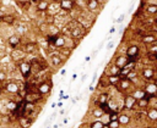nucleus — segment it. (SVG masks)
I'll return each instance as SVG.
<instances>
[{"label": "nucleus", "mask_w": 157, "mask_h": 128, "mask_svg": "<svg viewBox=\"0 0 157 128\" xmlns=\"http://www.w3.org/2000/svg\"><path fill=\"white\" fill-rule=\"evenodd\" d=\"M6 82V72L0 69V83H5Z\"/></svg>", "instance_id": "37"}, {"label": "nucleus", "mask_w": 157, "mask_h": 128, "mask_svg": "<svg viewBox=\"0 0 157 128\" xmlns=\"http://www.w3.org/2000/svg\"><path fill=\"white\" fill-rule=\"evenodd\" d=\"M120 79H121L120 76H113V74L108 76V82H109V84H112V85H118L119 82H120Z\"/></svg>", "instance_id": "28"}, {"label": "nucleus", "mask_w": 157, "mask_h": 128, "mask_svg": "<svg viewBox=\"0 0 157 128\" xmlns=\"http://www.w3.org/2000/svg\"><path fill=\"white\" fill-rule=\"evenodd\" d=\"M53 45H54V48H55V49H61V48H65V46H66V38H65V35L59 34V35L56 37V39L54 40Z\"/></svg>", "instance_id": "12"}, {"label": "nucleus", "mask_w": 157, "mask_h": 128, "mask_svg": "<svg viewBox=\"0 0 157 128\" xmlns=\"http://www.w3.org/2000/svg\"><path fill=\"white\" fill-rule=\"evenodd\" d=\"M152 128H157V127H152Z\"/></svg>", "instance_id": "50"}, {"label": "nucleus", "mask_w": 157, "mask_h": 128, "mask_svg": "<svg viewBox=\"0 0 157 128\" xmlns=\"http://www.w3.org/2000/svg\"><path fill=\"white\" fill-rule=\"evenodd\" d=\"M153 22H155V23H156V24H157V16H156V18H155V20H153Z\"/></svg>", "instance_id": "48"}, {"label": "nucleus", "mask_w": 157, "mask_h": 128, "mask_svg": "<svg viewBox=\"0 0 157 128\" xmlns=\"http://www.w3.org/2000/svg\"><path fill=\"white\" fill-rule=\"evenodd\" d=\"M5 107H6V110H9L10 112L15 111V108L17 107V101H15V100H7V101L5 102Z\"/></svg>", "instance_id": "27"}, {"label": "nucleus", "mask_w": 157, "mask_h": 128, "mask_svg": "<svg viewBox=\"0 0 157 128\" xmlns=\"http://www.w3.org/2000/svg\"><path fill=\"white\" fill-rule=\"evenodd\" d=\"M136 104H137V100L132 96V94H131V95H126V96L124 98V107H125L126 110H132Z\"/></svg>", "instance_id": "8"}, {"label": "nucleus", "mask_w": 157, "mask_h": 128, "mask_svg": "<svg viewBox=\"0 0 157 128\" xmlns=\"http://www.w3.org/2000/svg\"><path fill=\"white\" fill-rule=\"evenodd\" d=\"M108 102V94L107 93H102L98 95V99H97V104L101 105V104H105Z\"/></svg>", "instance_id": "31"}, {"label": "nucleus", "mask_w": 157, "mask_h": 128, "mask_svg": "<svg viewBox=\"0 0 157 128\" xmlns=\"http://www.w3.org/2000/svg\"><path fill=\"white\" fill-rule=\"evenodd\" d=\"M23 99L26 102H33V104H37L39 100L43 99V95L38 91H29V93H25L23 95Z\"/></svg>", "instance_id": "3"}, {"label": "nucleus", "mask_w": 157, "mask_h": 128, "mask_svg": "<svg viewBox=\"0 0 157 128\" xmlns=\"http://www.w3.org/2000/svg\"><path fill=\"white\" fill-rule=\"evenodd\" d=\"M16 30L20 33V35H22V34H25L26 28L23 27V24H18V26H16Z\"/></svg>", "instance_id": "36"}, {"label": "nucleus", "mask_w": 157, "mask_h": 128, "mask_svg": "<svg viewBox=\"0 0 157 128\" xmlns=\"http://www.w3.org/2000/svg\"><path fill=\"white\" fill-rule=\"evenodd\" d=\"M129 61H130V59H129L126 55H119V56H117V59L114 60V63H115L118 67L123 68V67H125V66L128 65Z\"/></svg>", "instance_id": "13"}, {"label": "nucleus", "mask_w": 157, "mask_h": 128, "mask_svg": "<svg viewBox=\"0 0 157 128\" xmlns=\"http://www.w3.org/2000/svg\"><path fill=\"white\" fill-rule=\"evenodd\" d=\"M141 74H142V77H144L145 79L150 80V79H153V78H155L156 71H155L153 68H144V69L141 71Z\"/></svg>", "instance_id": "16"}, {"label": "nucleus", "mask_w": 157, "mask_h": 128, "mask_svg": "<svg viewBox=\"0 0 157 128\" xmlns=\"http://www.w3.org/2000/svg\"><path fill=\"white\" fill-rule=\"evenodd\" d=\"M58 106H59V107H61V106H63V102H61V101H59V102H58Z\"/></svg>", "instance_id": "44"}, {"label": "nucleus", "mask_w": 157, "mask_h": 128, "mask_svg": "<svg viewBox=\"0 0 157 128\" xmlns=\"http://www.w3.org/2000/svg\"><path fill=\"white\" fill-rule=\"evenodd\" d=\"M137 76H139L137 71H135V69H131V71H130V73L128 74V77H126V78H129L130 80H132V79H135Z\"/></svg>", "instance_id": "33"}, {"label": "nucleus", "mask_w": 157, "mask_h": 128, "mask_svg": "<svg viewBox=\"0 0 157 128\" xmlns=\"http://www.w3.org/2000/svg\"><path fill=\"white\" fill-rule=\"evenodd\" d=\"M17 68L21 73V76L27 79L31 73H32V62H28V61H25V60H21L17 62Z\"/></svg>", "instance_id": "1"}, {"label": "nucleus", "mask_w": 157, "mask_h": 128, "mask_svg": "<svg viewBox=\"0 0 157 128\" xmlns=\"http://www.w3.org/2000/svg\"><path fill=\"white\" fill-rule=\"evenodd\" d=\"M85 35H86V28L83 26H81V24H78L77 27H75L71 30V34H70V37L72 39H75V40H81Z\"/></svg>", "instance_id": "4"}, {"label": "nucleus", "mask_w": 157, "mask_h": 128, "mask_svg": "<svg viewBox=\"0 0 157 128\" xmlns=\"http://www.w3.org/2000/svg\"><path fill=\"white\" fill-rule=\"evenodd\" d=\"M37 50V45H36V43H26L25 44V46H23V51L26 52V54H33L34 51Z\"/></svg>", "instance_id": "20"}, {"label": "nucleus", "mask_w": 157, "mask_h": 128, "mask_svg": "<svg viewBox=\"0 0 157 128\" xmlns=\"http://www.w3.org/2000/svg\"><path fill=\"white\" fill-rule=\"evenodd\" d=\"M103 128H110V126H109V124H104Z\"/></svg>", "instance_id": "45"}, {"label": "nucleus", "mask_w": 157, "mask_h": 128, "mask_svg": "<svg viewBox=\"0 0 157 128\" xmlns=\"http://www.w3.org/2000/svg\"><path fill=\"white\" fill-rule=\"evenodd\" d=\"M50 90H52V83H50V82H48V80H42V82L38 83L37 91L40 93L43 96L47 95V94H49Z\"/></svg>", "instance_id": "6"}, {"label": "nucleus", "mask_w": 157, "mask_h": 128, "mask_svg": "<svg viewBox=\"0 0 157 128\" xmlns=\"http://www.w3.org/2000/svg\"><path fill=\"white\" fill-rule=\"evenodd\" d=\"M120 67H118L115 63H113V65H110L109 66V69H108V76H110V74H113V76H119L120 74Z\"/></svg>", "instance_id": "22"}, {"label": "nucleus", "mask_w": 157, "mask_h": 128, "mask_svg": "<svg viewBox=\"0 0 157 128\" xmlns=\"http://www.w3.org/2000/svg\"><path fill=\"white\" fill-rule=\"evenodd\" d=\"M150 98H152V96H151V95H147L146 98H142V99L137 100V106L141 107V108L147 107V105H148V102H150Z\"/></svg>", "instance_id": "26"}, {"label": "nucleus", "mask_w": 157, "mask_h": 128, "mask_svg": "<svg viewBox=\"0 0 157 128\" xmlns=\"http://www.w3.org/2000/svg\"><path fill=\"white\" fill-rule=\"evenodd\" d=\"M148 51H150V52H152V54H155V55H157V41L150 45Z\"/></svg>", "instance_id": "34"}, {"label": "nucleus", "mask_w": 157, "mask_h": 128, "mask_svg": "<svg viewBox=\"0 0 157 128\" xmlns=\"http://www.w3.org/2000/svg\"><path fill=\"white\" fill-rule=\"evenodd\" d=\"M146 12L148 15H157V4H150V5H147Z\"/></svg>", "instance_id": "29"}, {"label": "nucleus", "mask_w": 157, "mask_h": 128, "mask_svg": "<svg viewBox=\"0 0 157 128\" xmlns=\"http://www.w3.org/2000/svg\"><path fill=\"white\" fill-rule=\"evenodd\" d=\"M109 126H110V128H119L121 124H120V122L117 119V121H110L109 123H108Z\"/></svg>", "instance_id": "35"}, {"label": "nucleus", "mask_w": 157, "mask_h": 128, "mask_svg": "<svg viewBox=\"0 0 157 128\" xmlns=\"http://www.w3.org/2000/svg\"><path fill=\"white\" fill-rule=\"evenodd\" d=\"M90 60H91V57H90V56H86V57H85V61H86V62H88Z\"/></svg>", "instance_id": "42"}, {"label": "nucleus", "mask_w": 157, "mask_h": 128, "mask_svg": "<svg viewBox=\"0 0 157 128\" xmlns=\"http://www.w3.org/2000/svg\"><path fill=\"white\" fill-rule=\"evenodd\" d=\"M145 91L147 93V95H151L152 98L157 94V80L155 82H148L145 85Z\"/></svg>", "instance_id": "9"}, {"label": "nucleus", "mask_w": 157, "mask_h": 128, "mask_svg": "<svg viewBox=\"0 0 157 128\" xmlns=\"http://www.w3.org/2000/svg\"><path fill=\"white\" fill-rule=\"evenodd\" d=\"M65 73H66L65 69H61V71H60V76H65Z\"/></svg>", "instance_id": "41"}, {"label": "nucleus", "mask_w": 157, "mask_h": 128, "mask_svg": "<svg viewBox=\"0 0 157 128\" xmlns=\"http://www.w3.org/2000/svg\"><path fill=\"white\" fill-rule=\"evenodd\" d=\"M60 7L64 11L71 12L76 7V2H75V0H60Z\"/></svg>", "instance_id": "7"}, {"label": "nucleus", "mask_w": 157, "mask_h": 128, "mask_svg": "<svg viewBox=\"0 0 157 128\" xmlns=\"http://www.w3.org/2000/svg\"><path fill=\"white\" fill-rule=\"evenodd\" d=\"M99 5H101L99 4V0H88V2H87V10L91 11V12H94V11L98 10Z\"/></svg>", "instance_id": "19"}, {"label": "nucleus", "mask_w": 157, "mask_h": 128, "mask_svg": "<svg viewBox=\"0 0 157 128\" xmlns=\"http://www.w3.org/2000/svg\"><path fill=\"white\" fill-rule=\"evenodd\" d=\"M124 18H125V15H124V13H121V15L119 16V18L117 20V23H121V22L124 21Z\"/></svg>", "instance_id": "38"}, {"label": "nucleus", "mask_w": 157, "mask_h": 128, "mask_svg": "<svg viewBox=\"0 0 157 128\" xmlns=\"http://www.w3.org/2000/svg\"><path fill=\"white\" fill-rule=\"evenodd\" d=\"M21 44V37L18 34H12L7 38V45L11 46L12 49H16Z\"/></svg>", "instance_id": "10"}, {"label": "nucleus", "mask_w": 157, "mask_h": 128, "mask_svg": "<svg viewBox=\"0 0 157 128\" xmlns=\"http://www.w3.org/2000/svg\"><path fill=\"white\" fill-rule=\"evenodd\" d=\"M33 119H34V118H32L31 116L25 115V116H22V117L18 118V124H20V127H22V128H29V127L32 126V123H33Z\"/></svg>", "instance_id": "11"}, {"label": "nucleus", "mask_w": 157, "mask_h": 128, "mask_svg": "<svg viewBox=\"0 0 157 128\" xmlns=\"http://www.w3.org/2000/svg\"><path fill=\"white\" fill-rule=\"evenodd\" d=\"M60 10H61V7H60V1H50L49 9H48V11H49L50 15H55V13L59 12Z\"/></svg>", "instance_id": "18"}, {"label": "nucleus", "mask_w": 157, "mask_h": 128, "mask_svg": "<svg viewBox=\"0 0 157 128\" xmlns=\"http://www.w3.org/2000/svg\"><path fill=\"white\" fill-rule=\"evenodd\" d=\"M49 5H50V1H48V0H40L39 2L36 4V9L39 12H45V11H48Z\"/></svg>", "instance_id": "14"}, {"label": "nucleus", "mask_w": 157, "mask_h": 128, "mask_svg": "<svg viewBox=\"0 0 157 128\" xmlns=\"http://www.w3.org/2000/svg\"><path fill=\"white\" fill-rule=\"evenodd\" d=\"M155 78H156V79H157V71H156V76H155Z\"/></svg>", "instance_id": "49"}, {"label": "nucleus", "mask_w": 157, "mask_h": 128, "mask_svg": "<svg viewBox=\"0 0 157 128\" xmlns=\"http://www.w3.org/2000/svg\"><path fill=\"white\" fill-rule=\"evenodd\" d=\"M141 41L144 44H146V45H151V44L157 41V37L155 34H145V35H142Z\"/></svg>", "instance_id": "15"}, {"label": "nucleus", "mask_w": 157, "mask_h": 128, "mask_svg": "<svg viewBox=\"0 0 157 128\" xmlns=\"http://www.w3.org/2000/svg\"><path fill=\"white\" fill-rule=\"evenodd\" d=\"M104 123L101 118H96V121H93L91 124H90V128H103Z\"/></svg>", "instance_id": "32"}, {"label": "nucleus", "mask_w": 157, "mask_h": 128, "mask_svg": "<svg viewBox=\"0 0 157 128\" xmlns=\"http://www.w3.org/2000/svg\"><path fill=\"white\" fill-rule=\"evenodd\" d=\"M103 115H104V111L98 106V107H96L93 111H92V116L94 117V118H102L103 117Z\"/></svg>", "instance_id": "30"}, {"label": "nucleus", "mask_w": 157, "mask_h": 128, "mask_svg": "<svg viewBox=\"0 0 157 128\" xmlns=\"http://www.w3.org/2000/svg\"><path fill=\"white\" fill-rule=\"evenodd\" d=\"M1 18H2V22L6 23V24H15V22H16L15 16H13V15H10V13L4 15Z\"/></svg>", "instance_id": "21"}, {"label": "nucleus", "mask_w": 157, "mask_h": 128, "mask_svg": "<svg viewBox=\"0 0 157 128\" xmlns=\"http://www.w3.org/2000/svg\"><path fill=\"white\" fill-rule=\"evenodd\" d=\"M132 96L136 99V100H140L142 98H146L147 96V93L145 91V89H136L134 93H132Z\"/></svg>", "instance_id": "23"}, {"label": "nucleus", "mask_w": 157, "mask_h": 128, "mask_svg": "<svg viewBox=\"0 0 157 128\" xmlns=\"http://www.w3.org/2000/svg\"><path fill=\"white\" fill-rule=\"evenodd\" d=\"M48 128H52V127H48Z\"/></svg>", "instance_id": "51"}, {"label": "nucleus", "mask_w": 157, "mask_h": 128, "mask_svg": "<svg viewBox=\"0 0 157 128\" xmlns=\"http://www.w3.org/2000/svg\"><path fill=\"white\" fill-rule=\"evenodd\" d=\"M118 87H119V90L125 91V90H128L131 87V80L129 78H126V77L125 78H121L120 82H119V84H118Z\"/></svg>", "instance_id": "17"}, {"label": "nucleus", "mask_w": 157, "mask_h": 128, "mask_svg": "<svg viewBox=\"0 0 157 128\" xmlns=\"http://www.w3.org/2000/svg\"><path fill=\"white\" fill-rule=\"evenodd\" d=\"M4 89H5L9 94L17 95V94H20V89H21V87H20V84H18L17 82H15V80H10V82L5 83Z\"/></svg>", "instance_id": "2"}, {"label": "nucleus", "mask_w": 157, "mask_h": 128, "mask_svg": "<svg viewBox=\"0 0 157 128\" xmlns=\"http://www.w3.org/2000/svg\"><path fill=\"white\" fill-rule=\"evenodd\" d=\"M113 46H114V41H109V43L107 44V50H110Z\"/></svg>", "instance_id": "39"}, {"label": "nucleus", "mask_w": 157, "mask_h": 128, "mask_svg": "<svg viewBox=\"0 0 157 128\" xmlns=\"http://www.w3.org/2000/svg\"><path fill=\"white\" fill-rule=\"evenodd\" d=\"M32 1H33V2H34V4H37V2H39V1H40V0H32Z\"/></svg>", "instance_id": "47"}, {"label": "nucleus", "mask_w": 157, "mask_h": 128, "mask_svg": "<svg viewBox=\"0 0 157 128\" xmlns=\"http://www.w3.org/2000/svg\"><path fill=\"white\" fill-rule=\"evenodd\" d=\"M156 16H157V15H156Z\"/></svg>", "instance_id": "52"}, {"label": "nucleus", "mask_w": 157, "mask_h": 128, "mask_svg": "<svg viewBox=\"0 0 157 128\" xmlns=\"http://www.w3.org/2000/svg\"><path fill=\"white\" fill-rule=\"evenodd\" d=\"M140 54V46L137 44H131L128 46L126 51H125V55L130 59V60H134L135 57H137Z\"/></svg>", "instance_id": "5"}, {"label": "nucleus", "mask_w": 157, "mask_h": 128, "mask_svg": "<svg viewBox=\"0 0 157 128\" xmlns=\"http://www.w3.org/2000/svg\"><path fill=\"white\" fill-rule=\"evenodd\" d=\"M114 32H115V28H114V27H112V28L109 29V34H113Z\"/></svg>", "instance_id": "40"}, {"label": "nucleus", "mask_w": 157, "mask_h": 128, "mask_svg": "<svg viewBox=\"0 0 157 128\" xmlns=\"http://www.w3.org/2000/svg\"><path fill=\"white\" fill-rule=\"evenodd\" d=\"M86 77H87V74H83V76H82V82L86 79Z\"/></svg>", "instance_id": "43"}, {"label": "nucleus", "mask_w": 157, "mask_h": 128, "mask_svg": "<svg viewBox=\"0 0 157 128\" xmlns=\"http://www.w3.org/2000/svg\"><path fill=\"white\" fill-rule=\"evenodd\" d=\"M146 113H147V118H148L150 121H152V122H156V121H157V108L152 107V108H150Z\"/></svg>", "instance_id": "25"}, {"label": "nucleus", "mask_w": 157, "mask_h": 128, "mask_svg": "<svg viewBox=\"0 0 157 128\" xmlns=\"http://www.w3.org/2000/svg\"><path fill=\"white\" fill-rule=\"evenodd\" d=\"M118 121L120 122V124H123V126H128V124L130 123V116L126 115V113H119V118H118Z\"/></svg>", "instance_id": "24"}, {"label": "nucleus", "mask_w": 157, "mask_h": 128, "mask_svg": "<svg viewBox=\"0 0 157 128\" xmlns=\"http://www.w3.org/2000/svg\"><path fill=\"white\" fill-rule=\"evenodd\" d=\"M76 77H77V74H76V73H74V74H72V79H75Z\"/></svg>", "instance_id": "46"}]
</instances>
